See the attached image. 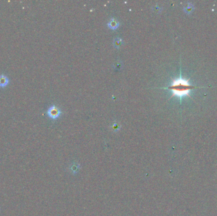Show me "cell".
<instances>
[{
	"mask_svg": "<svg viewBox=\"0 0 217 216\" xmlns=\"http://www.w3.org/2000/svg\"><path fill=\"white\" fill-rule=\"evenodd\" d=\"M113 128L114 131H117L119 130V129H120V126L119 125V124H118V123H115L114 124L113 126Z\"/></svg>",
	"mask_w": 217,
	"mask_h": 216,
	"instance_id": "obj_6",
	"label": "cell"
},
{
	"mask_svg": "<svg viewBox=\"0 0 217 216\" xmlns=\"http://www.w3.org/2000/svg\"><path fill=\"white\" fill-rule=\"evenodd\" d=\"M119 22L114 19H111L110 21L108 23V27L112 30L117 29L119 27Z\"/></svg>",
	"mask_w": 217,
	"mask_h": 216,
	"instance_id": "obj_4",
	"label": "cell"
},
{
	"mask_svg": "<svg viewBox=\"0 0 217 216\" xmlns=\"http://www.w3.org/2000/svg\"><path fill=\"white\" fill-rule=\"evenodd\" d=\"M10 83V79L5 74L0 75V88H5Z\"/></svg>",
	"mask_w": 217,
	"mask_h": 216,
	"instance_id": "obj_3",
	"label": "cell"
},
{
	"mask_svg": "<svg viewBox=\"0 0 217 216\" xmlns=\"http://www.w3.org/2000/svg\"><path fill=\"white\" fill-rule=\"evenodd\" d=\"M123 43V41L121 38H116V39H114V46L116 48H119L122 46Z\"/></svg>",
	"mask_w": 217,
	"mask_h": 216,
	"instance_id": "obj_5",
	"label": "cell"
},
{
	"mask_svg": "<svg viewBox=\"0 0 217 216\" xmlns=\"http://www.w3.org/2000/svg\"><path fill=\"white\" fill-rule=\"evenodd\" d=\"M46 114L50 118L55 120L57 119L60 116V115L62 114V111L55 105H52L48 108Z\"/></svg>",
	"mask_w": 217,
	"mask_h": 216,
	"instance_id": "obj_2",
	"label": "cell"
},
{
	"mask_svg": "<svg viewBox=\"0 0 217 216\" xmlns=\"http://www.w3.org/2000/svg\"><path fill=\"white\" fill-rule=\"evenodd\" d=\"M197 88L198 87L196 86L190 85L189 79L183 78L182 76L180 75L179 77L172 80V82L170 86L162 88L170 90L172 92L171 98L176 96V97L180 98V100H182V97H185V96H187V97L191 98L190 95V91Z\"/></svg>",
	"mask_w": 217,
	"mask_h": 216,
	"instance_id": "obj_1",
	"label": "cell"
}]
</instances>
